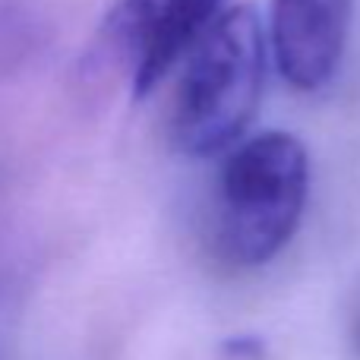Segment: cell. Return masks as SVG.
I'll use <instances>...</instances> for the list:
<instances>
[{"instance_id": "1", "label": "cell", "mask_w": 360, "mask_h": 360, "mask_svg": "<svg viewBox=\"0 0 360 360\" xmlns=\"http://www.w3.org/2000/svg\"><path fill=\"white\" fill-rule=\"evenodd\" d=\"M310 199V155L294 133L269 130L224 155L209 205V247L231 269L272 262L297 234Z\"/></svg>"}, {"instance_id": "2", "label": "cell", "mask_w": 360, "mask_h": 360, "mask_svg": "<svg viewBox=\"0 0 360 360\" xmlns=\"http://www.w3.org/2000/svg\"><path fill=\"white\" fill-rule=\"evenodd\" d=\"M266 82V35L253 6L224 10L199 44L171 98V143L190 158L228 155L243 143Z\"/></svg>"}, {"instance_id": "3", "label": "cell", "mask_w": 360, "mask_h": 360, "mask_svg": "<svg viewBox=\"0 0 360 360\" xmlns=\"http://www.w3.org/2000/svg\"><path fill=\"white\" fill-rule=\"evenodd\" d=\"M224 0H117L105 25L111 60L136 98L152 95L221 16Z\"/></svg>"}, {"instance_id": "4", "label": "cell", "mask_w": 360, "mask_h": 360, "mask_svg": "<svg viewBox=\"0 0 360 360\" xmlns=\"http://www.w3.org/2000/svg\"><path fill=\"white\" fill-rule=\"evenodd\" d=\"M354 0H272V57L297 92H319L342 70Z\"/></svg>"}, {"instance_id": "5", "label": "cell", "mask_w": 360, "mask_h": 360, "mask_svg": "<svg viewBox=\"0 0 360 360\" xmlns=\"http://www.w3.org/2000/svg\"><path fill=\"white\" fill-rule=\"evenodd\" d=\"M348 335H351V348L360 360V285H357V294L351 300V316H348Z\"/></svg>"}]
</instances>
